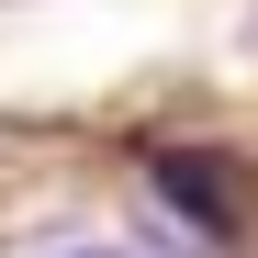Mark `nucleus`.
<instances>
[{
  "mask_svg": "<svg viewBox=\"0 0 258 258\" xmlns=\"http://www.w3.org/2000/svg\"><path fill=\"white\" fill-rule=\"evenodd\" d=\"M157 191H168V202H191V213H202V225H213V236H225V225H236V191H225V180H213V168H202V157H157Z\"/></svg>",
  "mask_w": 258,
  "mask_h": 258,
  "instance_id": "obj_1",
  "label": "nucleus"
},
{
  "mask_svg": "<svg viewBox=\"0 0 258 258\" xmlns=\"http://www.w3.org/2000/svg\"><path fill=\"white\" fill-rule=\"evenodd\" d=\"M68 258H112V247H68Z\"/></svg>",
  "mask_w": 258,
  "mask_h": 258,
  "instance_id": "obj_2",
  "label": "nucleus"
}]
</instances>
